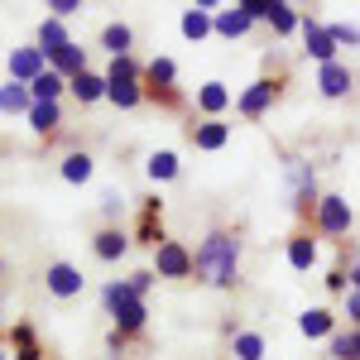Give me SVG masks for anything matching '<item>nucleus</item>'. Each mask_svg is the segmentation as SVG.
Wrapping results in <instances>:
<instances>
[{"mask_svg": "<svg viewBox=\"0 0 360 360\" xmlns=\"http://www.w3.org/2000/svg\"><path fill=\"white\" fill-rule=\"evenodd\" d=\"M49 288H53L58 298H72V293H82V274L72 264H53L49 269Z\"/></svg>", "mask_w": 360, "mask_h": 360, "instance_id": "nucleus-4", "label": "nucleus"}, {"mask_svg": "<svg viewBox=\"0 0 360 360\" xmlns=\"http://www.w3.org/2000/svg\"><path fill=\"white\" fill-rule=\"evenodd\" d=\"M269 96H274V82H255L245 96H240V111H245V115H259L264 106H269Z\"/></svg>", "mask_w": 360, "mask_h": 360, "instance_id": "nucleus-9", "label": "nucleus"}, {"mask_svg": "<svg viewBox=\"0 0 360 360\" xmlns=\"http://www.w3.org/2000/svg\"><path fill=\"white\" fill-rule=\"evenodd\" d=\"M351 226V207L341 202V197H327L322 202V231H332V236H341Z\"/></svg>", "mask_w": 360, "mask_h": 360, "instance_id": "nucleus-6", "label": "nucleus"}, {"mask_svg": "<svg viewBox=\"0 0 360 360\" xmlns=\"http://www.w3.org/2000/svg\"><path fill=\"white\" fill-rule=\"evenodd\" d=\"M0 111H34V106H29V91L25 86H0Z\"/></svg>", "mask_w": 360, "mask_h": 360, "instance_id": "nucleus-17", "label": "nucleus"}, {"mask_svg": "<svg viewBox=\"0 0 360 360\" xmlns=\"http://www.w3.org/2000/svg\"><path fill=\"white\" fill-rule=\"evenodd\" d=\"M351 283H356V293H360V264H356V269H351Z\"/></svg>", "mask_w": 360, "mask_h": 360, "instance_id": "nucleus-36", "label": "nucleus"}, {"mask_svg": "<svg viewBox=\"0 0 360 360\" xmlns=\"http://www.w3.org/2000/svg\"><path fill=\"white\" fill-rule=\"evenodd\" d=\"M49 10H53V15H77V10H82V5H77V0H53V5H49Z\"/></svg>", "mask_w": 360, "mask_h": 360, "instance_id": "nucleus-34", "label": "nucleus"}, {"mask_svg": "<svg viewBox=\"0 0 360 360\" xmlns=\"http://www.w3.org/2000/svg\"><path fill=\"white\" fill-rule=\"evenodd\" d=\"M351 317L360 322V293H351Z\"/></svg>", "mask_w": 360, "mask_h": 360, "instance_id": "nucleus-35", "label": "nucleus"}, {"mask_svg": "<svg viewBox=\"0 0 360 360\" xmlns=\"http://www.w3.org/2000/svg\"><path fill=\"white\" fill-rule=\"evenodd\" d=\"M269 20H274V29H278V34H288V29L298 25V15H293L288 5H274V15H269Z\"/></svg>", "mask_w": 360, "mask_h": 360, "instance_id": "nucleus-30", "label": "nucleus"}, {"mask_svg": "<svg viewBox=\"0 0 360 360\" xmlns=\"http://www.w3.org/2000/svg\"><path fill=\"white\" fill-rule=\"evenodd\" d=\"M106 82H135V63H130V58H115Z\"/></svg>", "mask_w": 360, "mask_h": 360, "instance_id": "nucleus-29", "label": "nucleus"}, {"mask_svg": "<svg viewBox=\"0 0 360 360\" xmlns=\"http://www.w3.org/2000/svg\"><path fill=\"white\" fill-rule=\"evenodd\" d=\"M240 10H245L250 20H269V15H274V5H269V0H240Z\"/></svg>", "mask_w": 360, "mask_h": 360, "instance_id": "nucleus-31", "label": "nucleus"}, {"mask_svg": "<svg viewBox=\"0 0 360 360\" xmlns=\"http://www.w3.org/2000/svg\"><path fill=\"white\" fill-rule=\"evenodd\" d=\"M307 53H312V58H322V68H327V63H332V53H336L332 29H317L312 20H307Z\"/></svg>", "mask_w": 360, "mask_h": 360, "instance_id": "nucleus-7", "label": "nucleus"}, {"mask_svg": "<svg viewBox=\"0 0 360 360\" xmlns=\"http://www.w3.org/2000/svg\"><path fill=\"white\" fill-rule=\"evenodd\" d=\"M149 173H154V178H173V173H178V159H173V154H154V159H149Z\"/></svg>", "mask_w": 360, "mask_h": 360, "instance_id": "nucleus-28", "label": "nucleus"}, {"mask_svg": "<svg viewBox=\"0 0 360 360\" xmlns=\"http://www.w3.org/2000/svg\"><path fill=\"white\" fill-rule=\"evenodd\" d=\"M29 120H34V130H53L58 125V101H34Z\"/></svg>", "mask_w": 360, "mask_h": 360, "instance_id": "nucleus-19", "label": "nucleus"}, {"mask_svg": "<svg viewBox=\"0 0 360 360\" xmlns=\"http://www.w3.org/2000/svg\"><path fill=\"white\" fill-rule=\"evenodd\" d=\"M101 39H106V49H111L115 58H125V49H130V29H125V25H111Z\"/></svg>", "mask_w": 360, "mask_h": 360, "instance_id": "nucleus-22", "label": "nucleus"}, {"mask_svg": "<svg viewBox=\"0 0 360 360\" xmlns=\"http://www.w3.org/2000/svg\"><path fill=\"white\" fill-rule=\"evenodd\" d=\"M193 269H197V274H207V283H217V288L236 283V240H231L226 231L207 236L202 250H197V259H193Z\"/></svg>", "mask_w": 360, "mask_h": 360, "instance_id": "nucleus-1", "label": "nucleus"}, {"mask_svg": "<svg viewBox=\"0 0 360 360\" xmlns=\"http://www.w3.org/2000/svg\"><path fill=\"white\" fill-rule=\"evenodd\" d=\"M317 86H322L327 96H346V91H351V72H346L341 63H327L322 77H317Z\"/></svg>", "mask_w": 360, "mask_h": 360, "instance_id": "nucleus-8", "label": "nucleus"}, {"mask_svg": "<svg viewBox=\"0 0 360 360\" xmlns=\"http://www.w3.org/2000/svg\"><path fill=\"white\" fill-rule=\"evenodd\" d=\"M53 63H58V77H63V72L82 77V72H86V58H82V49H77V44H68V49H63V53H58Z\"/></svg>", "mask_w": 360, "mask_h": 360, "instance_id": "nucleus-12", "label": "nucleus"}, {"mask_svg": "<svg viewBox=\"0 0 360 360\" xmlns=\"http://www.w3.org/2000/svg\"><path fill=\"white\" fill-rule=\"evenodd\" d=\"M39 44H44V53L58 58L63 49H68V34H63V25L58 20H44V29H39Z\"/></svg>", "mask_w": 360, "mask_h": 360, "instance_id": "nucleus-10", "label": "nucleus"}, {"mask_svg": "<svg viewBox=\"0 0 360 360\" xmlns=\"http://www.w3.org/2000/svg\"><path fill=\"white\" fill-rule=\"evenodd\" d=\"M111 101H115V106H125V111H130V106L139 101V86H135V82H111Z\"/></svg>", "mask_w": 360, "mask_h": 360, "instance_id": "nucleus-27", "label": "nucleus"}, {"mask_svg": "<svg viewBox=\"0 0 360 360\" xmlns=\"http://www.w3.org/2000/svg\"><path fill=\"white\" fill-rule=\"evenodd\" d=\"M29 91H34V101H58V91H63V77H58V72H44L39 82H29Z\"/></svg>", "mask_w": 360, "mask_h": 360, "instance_id": "nucleus-18", "label": "nucleus"}, {"mask_svg": "<svg viewBox=\"0 0 360 360\" xmlns=\"http://www.w3.org/2000/svg\"><path fill=\"white\" fill-rule=\"evenodd\" d=\"M217 29H221L226 39H236V34H245V29H250V15L240 10V5H236V10H226V15H217Z\"/></svg>", "mask_w": 360, "mask_h": 360, "instance_id": "nucleus-14", "label": "nucleus"}, {"mask_svg": "<svg viewBox=\"0 0 360 360\" xmlns=\"http://www.w3.org/2000/svg\"><path fill=\"white\" fill-rule=\"evenodd\" d=\"M149 77H154V82H173V63H168V58H154V63H149Z\"/></svg>", "mask_w": 360, "mask_h": 360, "instance_id": "nucleus-32", "label": "nucleus"}, {"mask_svg": "<svg viewBox=\"0 0 360 360\" xmlns=\"http://www.w3.org/2000/svg\"><path fill=\"white\" fill-rule=\"evenodd\" d=\"M0 360H5V356H0Z\"/></svg>", "mask_w": 360, "mask_h": 360, "instance_id": "nucleus-37", "label": "nucleus"}, {"mask_svg": "<svg viewBox=\"0 0 360 360\" xmlns=\"http://www.w3.org/2000/svg\"><path fill=\"white\" fill-rule=\"evenodd\" d=\"M332 39H336V44H360V29L356 25H336Z\"/></svg>", "mask_w": 360, "mask_h": 360, "instance_id": "nucleus-33", "label": "nucleus"}, {"mask_svg": "<svg viewBox=\"0 0 360 360\" xmlns=\"http://www.w3.org/2000/svg\"><path fill=\"white\" fill-rule=\"evenodd\" d=\"M221 144H226V125L212 120V125H202V130H197V149H221Z\"/></svg>", "mask_w": 360, "mask_h": 360, "instance_id": "nucleus-21", "label": "nucleus"}, {"mask_svg": "<svg viewBox=\"0 0 360 360\" xmlns=\"http://www.w3.org/2000/svg\"><path fill=\"white\" fill-rule=\"evenodd\" d=\"M288 259H293V269H312V259H317V245H312L307 236H293V245H288Z\"/></svg>", "mask_w": 360, "mask_h": 360, "instance_id": "nucleus-13", "label": "nucleus"}, {"mask_svg": "<svg viewBox=\"0 0 360 360\" xmlns=\"http://www.w3.org/2000/svg\"><path fill=\"white\" fill-rule=\"evenodd\" d=\"M106 307H111V317H115V327L120 332H139L144 327V303H139V293L130 288V283H106Z\"/></svg>", "mask_w": 360, "mask_h": 360, "instance_id": "nucleus-2", "label": "nucleus"}, {"mask_svg": "<svg viewBox=\"0 0 360 360\" xmlns=\"http://www.w3.org/2000/svg\"><path fill=\"white\" fill-rule=\"evenodd\" d=\"M10 72H15V77H34V82H39V77H44V49H20V53L10 58Z\"/></svg>", "mask_w": 360, "mask_h": 360, "instance_id": "nucleus-5", "label": "nucleus"}, {"mask_svg": "<svg viewBox=\"0 0 360 360\" xmlns=\"http://www.w3.org/2000/svg\"><path fill=\"white\" fill-rule=\"evenodd\" d=\"M236 356H240V360H259V356H264V341H259L255 332L236 336Z\"/></svg>", "mask_w": 360, "mask_h": 360, "instance_id": "nucleus-23", "label": "nucleus"}, {"mask_svg": "<svg viewBox=\"0 0 360 360\" xmlns=\"http://www.w3.org/2000/svg\"><path fill=\"white\" fill-rule=\"evenodd\" d=\"M303 336H327L332 332V312H322V307H312V312H303Z\"/></svg>", "mask_w": 360, "mask_h": 360, "instance_id": "nucleus-15", "label": "nucleus"}, {"mask_svg": "<svg viewBox=\"0 0 360 360\" xmlns=\"http://www.w3.org/2000/svg\"><path fill=\"white\" fill-rule=\"evenodd\" d=\"M332 356L336 360H360V332L356 336H336V341H332Z\"/></svg>", "mask_w": 360, "mask_h": 360, "instance_id": "nucleus-26", "label": "nucleus"}, {"mask_svg": "<svg viewBox=\"0 0 360 360\" xmlns=\"http://www.w3.org/2000/svg\"><path fill=\"white\" fill-rule=\"evenodd\" d=\"M63 178H68V183H86V178H91V159H86V154H68V159H63Z\"/></svg>", "mask_w": 360, "mask_h": 360, "instance_id": "nucleus-16", "label": "nucleus"}, {"mask_svg": "<svg viewBox=\"0 0 360 360\" xmlns=\"http://www.w3.org/2000/svg\"><path fill=\"white\" fill-rule=\"evenodd\" d=\"M72 91H77L82 101H96V96H111V82H106V77H91V72H82V77H72Z\"/></svg>", "mask_w": 360, "mask_h": 360, "instance_id": "nucleus-11", "label": "nucleus"}, {"mask_svg": "<svg viewBox=\"0 0 360 360\" xmlns=\"http://www.w3.org/2000/svg\"><path fill=\"white\" fill-rule=\"evenodd\" d=\"M188 269H193V255L183 245H173V240H164V245H159V274L178 278V274H188Z\"/></svg>", "mask_w": 360, "mask_h": 360, "instance_id": "nucleus-3", "label": "nucleus"}, {"mask_svg": "<svg viewBox=\"0 0 360 360\" xmlns=\"http://www.w3.org/2000/svg\"><path fill=\"white\" fill-rule=\"evenodd\" d=\"M96 255H101V259L125 255V236H120V231H101V236H96Z\"/></svg>", "mask_w": 360, "mask_h": 360, "instance_id": "nucleus-20", "label": "nucleus"}, {"mask_svg": "<svg viewBox=\"0 0 360 360\" xmlns=\"http://www.w3.org/2000/svg\"><path fill=\"white\" fill-rule=\"evenodd\" d=\"M207 29H212V20H207V10H188V15H183V34H188V39H202Z\"/></svg>", "mask_w": 360, "mask_h": 360, "instance_id": "nucleus-24", "label": "nucleus"}, {"mask_svg": "<svg viewBox=\"0 0 360 360\" xmlns=\"http://www.w3.org/2000/svg\"><path fill=\"white\" fill-rule=\"evenodd\" d=\"M197 101H202V111H221V106H226V86L221 82H207Z\"/></svg>", "mask_w": 360, "mask_h": 360, "instance_id": "nucleus-25", "label": "nucleus"}]
</instances>
